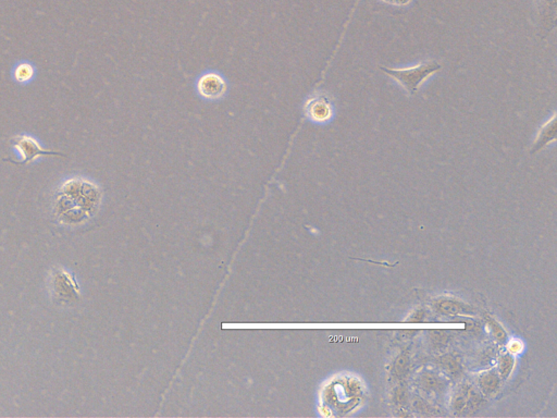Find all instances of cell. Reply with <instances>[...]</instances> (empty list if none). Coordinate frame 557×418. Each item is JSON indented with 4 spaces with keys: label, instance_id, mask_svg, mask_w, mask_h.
I'll list each match as a JSON object with an SVG mask.
<instances>
[{
    "label": "cell",
    "instance_id": "cell-14",
    "mask_svg": "<svg viewBox=\"0 0 557 418\" xmlns=\"http://www.w3.org/2000/svg\"><path fill=\"white\" fill-rule=\"evenodd\" d=\"M523 344L518 342V341H511V342L509 343V349L513 354H518V353L523 351Z\"/></svg>",
    "mask_w": 557,
    "mask_h": 418
},
{
    "label": "cell",
    "instance_id": "cell-7",
    "mask_svg": "<svg viewBox=\"0 0 557 418\" xmlns=\"http://www.w3.org/2000/svg\"><path fill=\"white\" fill-rule=\"evenodd\" d=\"M555 139H556V114H554L552 118L548 122H545L539 130L535 142H533L532 147H531V153L535 154L541 151L549 144L553 143Z\"/></svg>",
    "mask_w": 557,
    "mask_h": 418
},
{
    "label": "cell",
    "instance_id": "cell-17",
    "mask_svg": "<svg viewBox=\"0 0 557 418\" xmlns=\"http://www.w3.org/2000/svg\"><path fill=\"white\" fill-rule=\"evenodd\" d=\"M446 365H448V368L451 370V372H455V370L458 368L457 364H456V363L452 360H450V362L446 363Z\"/></svg>",
    "mask_w": 557,
    "mask_h": 418
},
{
    "label": "cell",
    "instance_id": "cell-1",
    "mask_svg": "<svg viewBox=\"0 0 557 418\" xmlns=\"http://www.w3.org/2000/svg\"><path fill=\"white\" fill-rule=\"evenodd\" d=\"M100 201V191L96 185L76 177L61 187L55 210L62 224L74 226L88 219L98 208Z\"/></svg>",
    "mask_w": 557,
    "mask_h": 418
},
{
    "label": "cell",
    "instance_id": "cell-5",
    "mask_svg": "<svg viewBox=\"0 0 557 418\" xmlns=\"http://www.w3.org/2000/svg\"><path fill=\"white\" fill-rule=\"evenodd\" d=\"M15 149L19 153L20 157L22 159V161H20L17 165H27L41 156L61 155L60 153L45 151L36 140L29 135H22L15 140Z\"/></svg>",
    "mask_w": 557,
    "mask_h": 418
},
{
    "label": "cell",
    "instance_id": "cell-13",
    "mask_svg": "<svg viewBox=\"0 0 557 418\" xmlns=\"http://www.w3.org/2000/svg\"><path fill=\"white\" fill-rule=\"evenodd\" d=\"M431 337L436 343H444L446 341V335L442 330H432Z\"/></svg>",
    "mask_w": 557,
    "mask_h": 418
},
{
    "label": "cell",
    "instance_id": "cell-2",
    "mask_svg": "<svg viewBox=\"0 0 557 418\" xmlns=\"http://www.w3.org/2000/svg\"><path fill=\"white\" fill-rule=\"evenodd\" d=\"M380 69L393 80L400 83L408 94L416 95L422 83L432 74L438 72L441 69V65L436 61L430 60L410 68L391 69L380 67Z\"/></svg>",
    "mask_w": 557,
    "mask_h": 418
},
{
    "label": "cell",
    "instance_id": "cell-4",
    "mask_svg": "<svg viewBox=\"0 0 557 418\" xmlns=\"http://www.w3.org/2000/svg\"><path fill=\"white\" fill-rule=\"evenodd\" d=\"M197 92L205 100H220L227 92L226 81L219 73H205L197 81Z\"/></svg>",
    "mask_w": 557,
    "mask_h": 418
},
{
    "label": "cell",
    "instance_id": "cell-12",
    "mask_svg": "<svg viewBox=\"0 0 557 418\" xmlns=\"http://www.w3.org/2000/svg\"><path fill=\"white\" fill-rule=\"evenodd\" d=\"M489 323L490 326H491L492 332L495 335V338L499 339V341H503L506 338V333H505L504 329L502 328L499 323L493 321H490Z\"/></svg>",
    "mask_w": 557,
    "mask_h": 418
},
{
    "label": "cell",
    "instance_id": "cell-16",
    "mask_svg": "<svg viewBox=\"0 0 557 418\" xmlns=\"http://www.w3.org/2000/svg\"><path fill=\"white\" fill-rule=\"evenodd\" d=\"M406 364L407 360L404 358V356H402V358H398V360H396V364H395V366H396V370H398V374H402V372H404L405 368H406Z\"/></svg>",
    "mask_w": 557,
    "mask_h": 418
},
{
    "label": "cell",
    "instance_id": "cell-10",
    "mask_svg": "<svg viewBox=\"0 0 557 418\" xmlns=\"http://www.w3.org/2000/svg\"><path fill=\"white\" fill-rule=\"evenodd\" d=\"M440 311L446 315H458V314L463 313V307L455 302L445 301L440 305Z\"/></svg>",
    "mask_w": 557,
    "mask_h": 418
},
{
    "label": "cell",
    "instance_id": "cell-15",
    "mask_svg": "<svg viewBox=\"0 0 557 418\" xmlns=\"http://www.w3.org/2000/svg\"><path fill=\"white\" fill-rule=\"evenodd\" d=\"M383 3L389 4V5L398 6V7H404V6L410 5L412 0H382Z\"/></svg>",
    "mask_w": 557,
    "mask_h": 418
},
{
    "label": "cell",
    "instance_id": "cell-11",
    "mask_svg": "<svg viewBox=\"0 0 557 418\" xmlns=\"http://www.w3.org/2000/svg\"><path fill=\"white\" fill-rule=\"evenodd\" d=\"M514 360L511 356H504L499 362V372L503 377H507L513 370Z\"/></svg>",
    "mask_w": 557,
    "mask_h": 418
},
{
    "label": "cell",
    "instance_id": "cell-8",
    "mask_svg": "<svg viewBox=\"0 0 557 418\" xmlns=\"http://www.w3.org/2000/svg\"><path fill=\"white\" fill-rule=\"evenodd\" d=\"M34 67L29 62H23L15 68V79L20 83L29 82L34 76Z\"/></svg>",
    "mask_w": 557,
    "mask_h": 418
},
{
    "label": "cell",
    "instance_id": "cell-6",
    "mask_svg": "<svg viewBox=\"0 0 557 418\" xmlns=\"http://www.w3.org/2000/svg\"><path fill=\"white\" fill-rule=\"evenodd\" d=\"M305 112L311 121L326 123L333 116V107L326 96H313L306 104Z\"/></svg>",
    "mask_w": 557,
    "mask_h": 418
},
{
    "label": "cell",
    "instance_id": "cell-3",
    "mask_svg": "<svg viewBox=\"0 0 557 418\" xmlns=\"http://www.w3.org/2000/svg\"><path fill=\"white\" fill-rule=\"evenodd\" d=\"M48 282V289L53 299L63 304L74 303L80 297V285L76 277L65 268L59 267L51 271Z\"/></svg>",
    "mask_w": 557,
    "mask_h": 418
},
{
    "label": "cell",
    "instance_id": "cell-9",
    "mask_svg": "<svg viewBox=\"0 0 557 418\" xmlns=\"http://www.w3.org/2000/svg\"><path fill=\"white\" fill-rule=\"evenodd\" d=\"M497 384H499V379L495 377V375H485L481 378L482 389L485 390L487 393H491V392L495 391L497 388Z\"/></svg>",
    "mask_w": 557,
    "mask_h": 418
}]
</instances>
